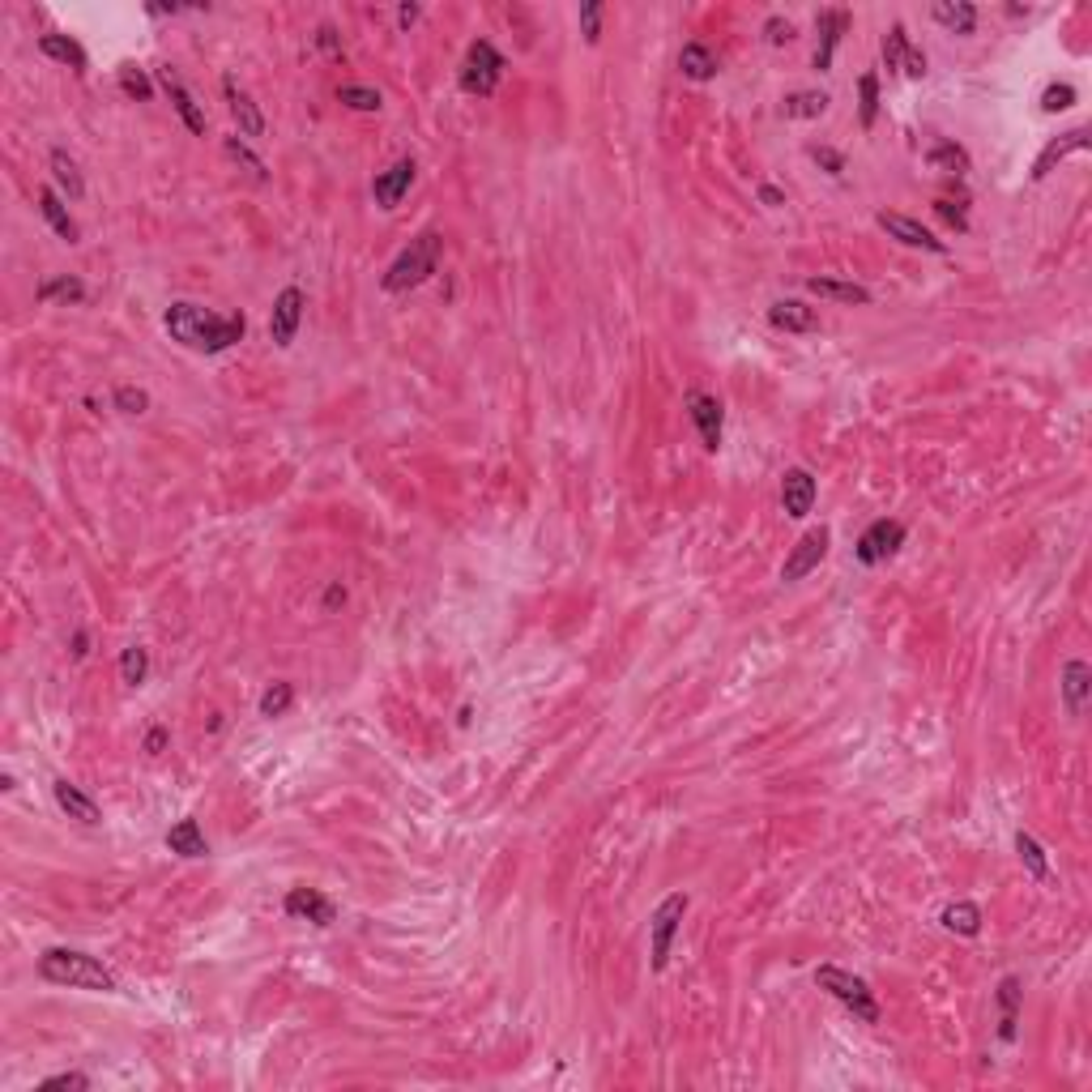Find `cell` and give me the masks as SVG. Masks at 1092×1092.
<instances>
[{"instance_id":"cell-1","label":"cell","mask_w":1092,"mask_h":1092,"mask_svg":"<svg viewBox=\"0 0 1092 1092\" xmlns=\"http://www.w3.org/2000/svg\"><path fill=\"white\" fill-rule=\"evenodd\" d=\"M163 329L171 333V342L197 350V355H222V350H231L235 342H244L248 316L244 312L218 316L210 308H201V303L180 299V303H171V308H167Z\"/></svg>"},{"instance_id":"cell-2","label":"cell","mask_w":1092,"mask_h":1092,"mask_svg":"<svg viewBox=\"0 0 1092 1092\" xmlns=\"http://www.w3.org/2000/svg\"><path fill=\"white\" fill-rule=\"evenodd\" d=\"M39 977L52 986H73V990H120L116 973H111L103 960H94L86 952H73V947H52V952L39 956Z\"/></svg>"},{"instance_id":"cell-3","label":"cell","mask_w":1092,"mask_h":1092,"mask_svg":"<svg viewBox=\"0 0 1092 1092\" xmlns=\"http://www.w3.org/2000/svg\"><path fill=\"white\" fill-rule=\"evenodd\" d=\"M440 256H444V235L440 231L414 235L410 244L393 256V265L384 269V291L406 295V291H414V286H423L431 273L440 269Z\"/></svg>"},{"instance_id":"cell-4","label":"cell","mask_w":1092,"mask_h":1092,"mask_svg":"<svg viewBox=\"0 0 1092 1092\" xmlns=\"http://www.w3.org/2000/svg\"><path fill=\"white\" fill-rule=\"evenodd\" d=\"M815 986L828 990L837 1003H845L858 1020H866V1024L879 1020V1003H875V990L866 986V977L849 973V969H837V965H819L815 969Z\"/></svg>"},{"instance_id":"cell-5","label":"cell","mask_w":1092,"mask_h":1092,"mask_svg":"<svg viewBox=\"0 0 1092 1092\" xmlns=\"http://www.w3.org/2000/svg\"><path fill=\"white\" fill-rule=\"evenodd\" d=\"M683 913H687V896L683 892H670L662 905L653 909L649 918V956H653V973H662L670 965V947H674V935L683 926Z\"/></svg>"},{"instance_id":"cell-6","label":"cell","mask_w":1092,"mask_h":1092,"mask_svg":"<svg viewBox=\"0 0 1092 1092\" xmlns=\"http://www.w3.org/2000/svg\"><path fill=\"white\" fill-rule=\"evenodd\" d=\"M500 77H504V56L495 52L487 39L470 43L465 64H461V90L465 94H478V99H487V94H495V86H500Z\"/></svg>"},{"instance_id":"cell-7","label":"cell","mask_w":1092,"mask_h":1092,"mask_svg":"<svg viewBox=\"0 0 1092 1092\" xmlns=\"http://www.w3.org/2000/svg\"><path fill=\"white\" fill-rule=\"evenodd\" d=\"M828 546H832V529H828V525H815V529H807V534H802V538L794 542V551L785 555V564H781V581H785V585H794V581H802V576H811L819 564H824Z\"/></svg>"},{"instance_id":"cell-8","label":"cell","mask_w":1092,"mask_h":1092,"mask_svg":"<svg viewBox=\"0 0 1092 1092\" xmlns=\"http://www.w3.org/2000/svg\"><path fill=\"white\" fill-rule=\"evenodd\" d=\"M901 546H905V525L883 517V521H871L862 529V538L854 542V555H858V564L875 568V564H888Z\"/></svg>"},{"instance_id":"cell-9","label":"cell","mask_w":1092,"mask_h":1092,"mask_svg":"<svg viewBox=\"0 0 1092 1092\" xmlns=\"http://www.w3.org/2000/svg\"><path fill=\"white\" fill-rule=\"evenodd\" d=\"M303 308H308V295L299 286H286V291L273 299V312H269V337L273 346H291L295 333H299V320H303Z\"/></svg>"},{"instance_id":"cell-10","label":"cell","mask_w":1092,"mask_h":1092,"mask_svg":"<svg viewBox=\"0 0 1092 1092\" xmlns=\"http://www.w3.org/2000/svg\"><path fill=\"white\" fill-rule=\"evenodd\" d=\"M282 909L291 922H312V926H333V918H337V905L316 888H291Z\"/></svg>"},{"instance_id":"cell-11","label":"cell","mask_w":1092,"mask_h":1092,"mask_svg":"<svg viewBox=\"0 0 1092 1092\" xmlns=\"http://www.w3.org/2000/svg\"><path fill=\"white\" fill-rule=\"evenodd\" d=\"M158 86L167 90V99H171V107H175V116L184 120V128L188 133H205V111L197 107V99H192V90L180 82V73L171 69V64H163V69H158Z\"/></svg>"},{"instance_id":"cell-12","label":"cell","mask_w":1092,"mask_h":1092,"mask_svg":"<svg viewBox=\"0 0 1092 1092\" xmlns=\"http://www.w3.org/2000/svg\"><path fill=\"white\" fill-rule=\"evenodd\" d=\"M687 414H692V423L700 431L704 448L717 453V448H721V419H726V414H721V401L713 393H704V389H692V393H687Z\"/></svg>"},{"instance_id":"cell-13","label":"cell","mask_w":1092,"mask_h":1092,"mask_svg":"<svg viewBox=\"0 0 1092 1092\" xmlns=\"http://www.w3.org/2000/svg\"><path fill=\"white\" fill-rule=\"evenodd\" d=\"M414 171H419V167H414V158H397L389 171L376 175V180H372V197H376L380 210H397L401 197H406L410 184H414Z\"/></svg>"},{"instance_id":"cell-14","label":"cell","mask_w":1092,"mask_h":1092,"mask_svg":"<svg viewBox=\"0 0 1092 1092\" xmlns=\"http://www.w3.org/2000/svg\"><path fill=\"white\" fill-rule=\"evenodd\" d=\"M1058 692H1063V704H1067V717H1084L1088 700H1092V666L1084 657H1071L1063 666V679H1058Z\"/></svg>"},{"instance_id":"cell-15","label":"cell","mask_w":1092,"mask_h":1092,"mask_svg":"<svg viewBox=\"0 0 1092 1092\" xmlns=\"http://www.w3.org/2000/svg\"><path fill=\"white\" fill-rule=\"evenodd\" d=\"M875 222H879V227H883V231H888L892 239H901V244H905V248H926V252H947V244H943V239H935V235H930V231L922 227V222H918V218H909V214H888V210H883V214H875Z\"/></svg>"},{"instance_id":"cell-16","label":"cell","mask_w":1092,"mask_h":1092,"mask_svg":"<svg viewBox=\"0 0 1092 1092\" xmlns=\"http://www.w3.org/2000/svg\"><path fill=\"white\" fill-rule=\"evenodd\" d=\"M1092 146V137H1088V128H1071V133H1063V137H1054V141H1046V150L1037 154V163H1033V184H1041L1046 180V175L1063 163L1067 154H1084Z\"/></svg>"},{"instance_id":"cell-17","label":"cell","mask_w":1092,"mask_h":1092,"mask_svg":"<svg viewBox=\"0 0 1092 1092\" xmlns=\"http://www.w3.org/2000/svg\"><path fill=\"white\" fill-rule=\"evenodd\" d=\"M815 30H819V43H815V69L828 73L832 69V56H837V43L849 30V13L845 9H824L815 18Z\"/></svg>"},{"instance_id":"cell-18","label":"cell","mask_w":1092,"mask_h":1092,"mask_svg":"<svg viewBox=\"0 0 1092 1092\" xmlns=\"http://www.w3.org/2000/svg\"><path fill=\"white\" fill-rule=\"evenodd\" d=\"M222 99H227L231 116H235V124H239V133H244V137H261V133H265V116H261V107H256V103L248 99V90H239V82H235L231 73L222 77Z\"/></svg>"},{"instance_id":"cell-19","label":"cell","mask_w":1092,"mask_h":1092,"mask_svg":"<svg viewBox=\"0 0 1092 1092\" xmlns=\"http://www.w3.org/2000/svg\"><path fill=\"white\" fill-rule=\"evenodd\" d=\"M781 508H785V517H811V508H815V478L807 470H785L781 478Z\"/></svg>"},{"instance_id":"cell-20","label":"cell","mask_w":1092,"mask_h":1092,"mask_svg":"<svg viewBox=\"0 0 1092 1092\" xmlns=\"http://www.w3.org/2000/svg\"><path fill=\"white\" fill-rule=\"evenodd\" d=\"M768 325L781 329V333H815L819 329V312L811 308V303H802V299H777L773 308H768Z\"/></svg>"},{"instance_id":"cell-21","label":"cell","mask_w":1092,"mask_h":1092,"mask_svg":"<svg viewBox=\"0 0 1092 1092\" xmlns=\"http://www.w3.org/2000/svg\"><path fill=\"white\" fill-rule=\"evenodd\" d=\"M52 794H56V807L69 815V819H77V824H99V802H94L86 790H77L73 781L56 777L52 781Z\"/></svg>"},{"instance_id":"cell-22","label":"cell","mask_w":1092,"mask_h":1092,"mask_svg":"<svg viewBox=\"0 0 1092 1092\" xmlns=\"http://www.w3.org/2000/svg\"><path fill=\"white\" fill-rule=\"evenodd\" d=\"M999 1041H1016V1024H1020V1003H1024V990H1020V977H1003L999 982Z\"/></svg>"},{"instance_id":"cell-23","label":"cell","mask_w":1092,"mask_h":1092,"mask_svg":"<svg viewBox=\"0 0 1092 1092\" xmlns=\"http://www.w3.org/2000/svg\"><path fill=\"white\" fill-rule=\"evenodd\" d=\"M717 52L709 43H687L683 52H679V73L687 77V82H713L717 77Z\"/></svg>"},{"instance_id":"cell-24","label":"cell","mask_w":1092,"mask_h":1092,"mask_svg":"<svg viewBox=\"0 0 1092 1092\" xmlns=\"http://www.w3.org/2000/svg\"><path fill=\"white\" fill-rule=\"evenodd\" d=\"M167 849L171 854H180V858H205L210 854V841H205L197 819H180V824L167 832Z\"/></svg>"},{"instance_id":"cell-25","label":"cell","mask_w":1092,"mask_h":1092,"mask_svg":"<svg viewBox=\"0 0 1092 1092\" xmlns=\"http://www.w3.org/2000/svg\"><path fill=\"white\" fill-rule=\"evenodd\" d=\"M930 18H935L939 26H947L952 35H973L977 30V9L969 5V0H939V5L930 9Z\"/></svg>"},{"instance_id":"cell-26","label":"cell","mask_w":1092,"mask_h":1092,"mask_svg":"<svg viewBox=\"0 0 1092 1092\" xmlns=\"http://www.w3.org/2000/svg\"><path fill=\"white\" fill-rule=\"evenodd\" d=\"M39 214L47 218V227H52V231L64 239V244H77V235H82V231H77V222L69 218V210H64V201L56 197L52 188H39Z\"/></svg>"},{"instance_id":"cell-27","label":"cell","mask_w":1092,"mask_h":1092,"mask_svg":"<svg viewBox=\"0 0 1092 1092\" xmlns=\"http://www.w3.org/2000/svg\"><path fill=\"white\" fill-rule=\"evenodd\" d=\"M807 291L819 295V299H837V303H858L866 308L871 303V291L858 282H841V278H807Z\"/></svg>"},{"instance_id":"cell-28","label":"cell","mask_w":1092,"mask_h":1092,"mask_svg":"<svg viewBox=\"0 0 1092 1092\" xmlns=\"http://www.w3.org/2000/svg\"><path fill=\"white\" fill-rule=\"evenodd\" d=\"M926 163L935 167V171H943V175H965V171L973 167V158H969V150H965V146H956V141L939 137L935 146L926 150Z\"/></svg>"},{"instance_id":"cell-29","label":"cell","mask_w":1092,"mask_h":1092,"mask_svg":"<svg viewBox=\"0 0 1092 1092\" xmlns=\"http://www.w3.org/2000/svg\"><path fill=\"white\" fill-rule=\"evenodd\" d=\"M39 52L47 60L69 64V69H77V73H86V64H90V56L82 52V43L69 39V35H39Z\"/></svg>"},{"instance_id":"cell-30","label":"cell","mask_w":1092,"mask_h":1092,"mask_svg":"<svg viewBox=\"0 0 1092 1092\" xmlns=\"http://www.w3.org/2000/svg\"><path fill=\"white\" fill-rule=\"evenodd\" d=\"M947 930H952V935H965V939H973L977 930H982V909H977L973 901H956V905H947L943 909V918H939Z\"/></svg>"},{"instance_id":"cell-31","label":"cell","mask_w":1092,"mask_h":1092,"mask_svg":"<svg viewBox=\"0 0 1092 1092\" xmlns=\"http://www.w3.org/2000/svg\"><path fill=\"white\" fill-rule=\"evenodd\" d=\"M1016 854L1024 862V871H1029L1037 883H1050V858H1046V849H1041L1037 837H1029V832H1016Z\"/></svg>"},{"instance_id":"cell-32","label":"cell","mask_w":1092,"mask_h":1092,"mask_svg":"<svg viewBox=\"0 0 1092 1092\" xmlns=\"http://www.w3.org/2000/svg\"><path fill=\"white\" fill-rule=\"evenodd\" d=\"M828 103L832 99H828L824 90H798V94H790V99L781 103V111L790 120H815V116H824V111H828Z\"/></svg>"},{"instance_id":"cell-33","label":"cell","mask_w":1092,"mask_h":1092,"mask_svg":"<svg viewBox=\"0 0 1092 1092\" xmlns=\"http://www.w3.org/2000/svg\"><path fill=\"white\" fill-rule=\"evenodd\" d=\"M47 163H52V175H56V184H60L64 192H69L73 201H82V192H86V180H82V171H77V163H73V158H69V154H64V150L56 146L52 154H47Z\"/></svg>"},{"instance_id":"cell-34","label":"cell","mask_w":1092,"mask_h":1092,"mask_svg":"<svg viewBox=\"0 0 1092 1092\" xmlns=\"http://www.w3.org/2000/svg\"><path fill=\"white\" fill-rule=\"evenodd\" d=\"M35 295H39V303H82L86 299V282L64 273V278H47Z\"/></svg>"},{"instance_id":"cell-35","label":"cell","mask_w":1092,"mask_h":1092,"mask_svg":"<svg viewBox=\"0 0 1092 1092\" xmlns=\"http://www.w3.org/2000/svg\"><path fill=\"white\" fill-rule=\"evenodd\" d=\"M146 674H150V653L141 649V645H128L120 653V679L128 687H141V683H146Z\"/></svg>"},{"instance_id":"cell-36","label":"cell","mask_w":1092,"mask_h":1092,"mask_svg":"<svg viewBox=\"0 0 1092 1092\" xmlns=\"http://www.w3.org/2000/svg\"><path fill=\"white\" fill-rule=\"evenodd\" d=\"M875 116H879V77L862 73L858 77V120H862V128H871Z\"/></svg>"},{"instance_id":"cell-37","label":"cell","mask_w":1092,"mask_h":1092,"mask_svg":"<svg viewBox=\"0 0 1092 1092\" xmlns=\"http://www.w3.org/2000/svg\"><path fill=\"white\" fill-rule=\"evenodd\" d=\"M909 47H913V43H909V30H905L901 22H896V26L888 30V35H883V64H888L892 73H901V64H905V52H909Z\"/></svg>"},{"instance_id":"cell-38","label":"cell","mask_w":1092,"mask_h":1092,"mask_svg":"<svg viewBox=\"0 0 1092 1092\" xmlns=\"http://www.w3.org/2000/svg\"><path fill=\"white\" fill-rule=\"evenodd\" d=\"M295 704V687L291 683H273V687H265V696H261V717H282L286 709H291Z\"/></svg>"},{"instance_id":"cell-39","label":"cell","mask_w":1092,"mask_h":1092,"mask_svg":"<svg viewBox=\"0 0 1092 1092\" xmlns=\"http://www.w3.org/2000/svg\"><path fill=\"white\" fill-rule=\"evenodd\" d=\"M120 90L128 94V99H137V103H150L154 99V86H150V77L137 69V64H124L120 69Z\"/></svg>"},{"instance_id":"cell-40","label":"cell","mask_w":1092,"mask_h":1092,"mask_svg":"<svg viewBox=\"0 0 1092 1092\" xmlns=\"http://www.w3.org/2000/svg\"><path fill=\"white\" fill-rule=\"evenodd\" d=\"M337 103H346L350 111H380V90H372V86H342L337 90Z\"/></svg>"},{"instance_id":"cell-41","label":"cell","mask_w":1092,"mask_h":1092,"mask_svg":"<svg viewBox=\"0 0 1092 1092\" xmlns=\"http://www.w3.org/2000/svg\"><path fill=\"white\" fill-rule=\"evenodd\" d=\"M111 401H116L120 414H146L150 410V393L137 389V384H120V389L111 393Z\"/></svg>"},{"instance_id":"cell-42","label":"cell","mask_w":1092,"mask_h":1092,"mask_svg":"<svg viewBox=\"0 0 1092 1092\" xmlns=\"http://www.w3.org/2000/svg\"><path fill=\"white\" fill-rule=\"evenodd\" d=\"M1067 107H1075V86L1071 82H1050L1046 86V94H1041V111H1067Z\"/></svg>"},{"instance_id":"cell-43","label":"cell","mask_w":1092,"mask_h":1092,"mask_svg":"<svg viewBox=\"0 0 1092 1092\" xmlns=\"http://www.w3.org/2000/svg\"><path fill=\"white\" fill-rule=\"evenodd\" d=\"M227 154L235 158L239 167H248V171H252V180H265V175H269V171H265V163H261V158H256V154H252V150H248L239 137H227Z\"/></svg>"},{"instance_id":"cell-44","label":"cell","mask_w":1092,"mask_h":1092,"mask_svg":"<svg viewBox=\"0 0 1092 1092\" xmlns=\"http://www.w3.org/2000/svg\"><path fill=\"white\" fill-rule=\"evenodd\" d=\"M602 13H606L602 0H589V5H581V35H585V43H598L602 39Z\"/></svg>"},{"instance_id":"cell-45","label":"cell","mask_w":1092,"mask_h":1092,"mask_svg":"<svg viewBox=\"0 0 1092 1092\" xmlns=\"http://www.w3.org/2000/svg\"><path fill=\"white\" fill-rule=\"evenodd\" d=\"M935 214L947 222V227H956V231H969V218H965V205H956V201H947L939 197L935 201Z\"/></svg>"},{"instance_id":"cell-46","label":"cell","mask_w":1092,"mask_h":1092,"mask_svg":"<svg viewBox=\"0 0 1092 1092\" xmlns=\"http://www.w3.org/2000/svg\"><path fill=\"white\" fill-rule=\"evenodd\" d=\"M811 158L819 167H824L828 175H841L845 171V154L841 150H828V146H811Z\"/></svg>"},{"instance_id":"cell-47","label":"cell","mask_w":1092,"mask_h":1092,"mask_svg":"<svg viewBox=\"0 0 1092 1092\" xmlns=\"http://www.w3.org/2000/svg\"><path fill=\"white\" fill-rule=\"evenodd\" d=\"M764 35H768V43H773V47H781V43L794 39V22L790 18H768L764 22Z\"/></svg>"},{"instance_id":"cell-48","label":"cell","mask_w":1092,"mask_h":1092,"mask_svg":"<svg viewBox=\"0 0 1092 1092\" xmlns=\"http://www.w3.org/2000/svg\"><path fill=\"white\" fill-rule=\"evenodd\" d=\"M43 1088H77V1092H86V1088H90V1075H82V1071H60V1075H52V1080H43Z\"/></svg>"},{"instance_id":"cell-49","label":"cell","mask_w":1092,"mask_h":1092,"mask_svg":"<svg viewBox=\"0 0 1092 1092\" xmlns=\"http://www.w3.org/2000/svg\"><path fill=\"white\" fill-rule=\"evenodd\" d=\"M316 47L325 56H342V35H337V30L325 22V26H316Z\"/></svg>"},{"instance_id":"cell-50","label":"cell","mask_w":1092,"mask_h":1092,"mask_svg":"<svg viewBox=\"0 0 1092 1092\" xmlns=\"http://www.w3.org/2000/svg\"><path fill=\"white\" fill-rule=\"evenodd\" d=\"M901 73H905V77H926V56L918 52V47H909V52H905Z\"/></svg>"},{"instance_id":"cell-51","label":"cell","mask_w":1092,"mask_h":1092,"mask_svg":"<svg viewBox=\"0 0 1092 1092\" xmlns=\"http://www.w3.org/2000/svg\"><path fill=\"white\" fill-rule=\"evenodd\" d=\"M423 18V5H414V0H406V5H397V26L401 30H410L414 22Z\"/></svg>"},{"instance_id":"cell-52","label":"cell","mask_w":1092,"mask_h":1092,"mask_svg":"<svg viewBox=\"0 0 1092 1092\" xmlns=\"http://www.w3.org/2000/svg\"><path fill=\"white\" fill-rule=\"evenodd\" d=\"M163 747H167V730L154 726V730L146 734V751H150V756H163Z\"/></svg>"},{"instance_id":"cell-53","label":"cell","mask_w":1092,"mask_h":1092,"mask_svg":"<svg viewBox=\"0 0 1092 1092\" xmlns=\"http://www.w3.org/2000/svg\"><path fill=\"white\" fill-rule=\"evenodd\" d=\"M760 201L768 205V210H777V205H785V192L773 188V184H760Z\"/></svg>"},{"instance_id":"cell-54","label":"cell","mask_w":1092,"mask_h":1092,"mask_svg":"<svg viewBox=\"0 0 1092 1092\" xmlns=\"http://www.w3.org/2000/svg\"><path fill=\"white\" fill-rule=\"evenodd\" d=\"M346 602V589H342V581H333L329 589H325V610H337Z\"/></svg>"},{"instance_id":"cell-55","label":"cell","mask_w":1092,"mask_h":1092,"mask_svg":"<svg viewBox=\"0 0 1092 1092\" xmlns=\"http://www.w3.org/2000/svg\"><path fill=\"white\" fill-rule=\"evenodd\" d=\"M90 653V636L86 632H73V657H86Z\"/></svg>"}]
</instances>
